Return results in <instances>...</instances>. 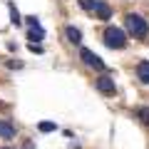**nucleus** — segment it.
<instances>
[{"mask_svg": "<svg viewBox=\"0 0 149 149\" xmlns=\"http://www.w3.org/2000/svg\"><path fill=\"white\" fill-rule=\"evenodd\" d=\"M37 129H40L42 134H50V132L57 129V124H55V122H40V124H37Z\"/></svg>", "mask_w": 149, "mask_h": 149, "instance_id": "11", "label": "nucleus"}, {"mask_svg": "<svg viewBox=\"0 0 149 149\" xmlns=\"http://www.w3.org/2000/svg\"><path fill=\"white\" fill-rule=\"evenodd\" d=\"M8 10H10V22H13V25H20L22 17H20V13H17L15 3H8Z\"/></svg>", "mask_w": 149, "mask_h": 149, "instance_id": "10", "label": "nucleus"}, {"mask_svg": "<svg viewBox=\"0 0 149 149\" xmlns=\"http://www.w3.org/2000/svg\"><path fill=\"white\" fill-rule=\"evenodd\" d=\"M95 87H97V90H100L104 97H112V95H117V85H114V82H112V77H107V74H100V77H97Z\"/></svg>", "mask_w": 149, "mask_h": 149, "instance_id": "3", "label": "nucleus"}, {"mask_svg": "<svg viewBox=\"0 0 149 149\" xmlns=\"http://www.w3.org/2000/svg\"><path fill=\"white\" fill-rule=\"evenodd\" d=\"M77 3L85 13H95V0H77Z\"/></svg>", "mask_w": 149, "mask_h": 149, "instance_id": "12", "label": "nucleus"}, {"mask_svg": "<svg viewBox=\"0 0 149 149\" xmlns=\"http://www.w3.org/2000/svg\"><path fill=\"white\" fill-rule=\"evenodd\" d=\"M80 57H82V62H85V65H90L92 70H104V62H102V60L97 57V55L92 52V50L82 47V50H80Z\"/></svg>", "mask_w": 149, "mask_h": 149, "instance_id": "4", "label": "nucleus"}, {"mask_svg": "<svg viewBox=\"0 0 149 149\" xmlns=\"http://www.w3.org/2000/svg\"><path fill=\"white\" fill-rule=\"evenodd\" d=\"M15 127H13V122H8V119H3L0 122V137L3 139H15Z\"/></svg>", "mask_w": 149, "mask_h": 149, "instance_id": "8", "label": "nucleus"}, {"mask_svg": "<svg viewBox=\"0 0 149 149\" xmlns=\"http://www.w3.org/2000/svg\"><path fill=\"white\" fill-rule=\"evenodd\" d=\"M95 15L100 17V20H109L112 17V8L107 5L104 0H95Z\"/></svg>", "mask_w": 149, "mask_h": 149, "instance_id": "5", "label": "nucleus"}, {"mask_svg": "<svg viewBox=\"0 0 149 149\" xmlns=\"http://www.w3.org/2000/svg\"><path fill=\"white\" fill-rule=\"evenodd\" d=\"M137 114H139V119H142L144 124H149V107H139Z\"/></svg>", "mask_w": 149, "mask_h": 149, "instance_id": "13", "label": "nucleus"}, {"mask_svg": "<svg viewBox=\"0 0 149 149\" xmlns=\"http://www.w3.org/2000/svg\"><path fill=\"white\" fill-rule=\"evenodd\" d=\"M27 25H30V27H40V22H37L35 15H30V17H27Z\"/></svg>", "mask_w": 149, "mask_h": 149, "instance_id": "15", "label": "nucleus"}, {"mask_svg": "<svg viewBox=\"0 0 149 149\" xmlns=\"http://www.w3.org/2000/svg\"><path fill=\"white\" fill-rule=\"evenodd\" d=\"M104 45L112 50H122L124 45H127V32L122 30V27H107L104 30Z\"/></svg>", "mask_w": 149, "mask_h": 149, "instance_id": "2", "label": "nucleus"}, {"mask_svg": "<svg viewBox=\"0 0 149 149\" xmlns=\"http://www.w3.org/2000/svg\"><path fill=\"white\" fill-rule=\"evenodd\" d=\"M124 25H127L129 35L137 37V40H144V37L149 35V22L144 20L142 15H137V13H129V15L124 17Z\"/></svg>", "mask_w": 149, "mask_h": 149, "instance_id": "1", "label": "nucleus"}, {"mask_svg": "<svg viewBox=\"0 0 149 149\" xmlns=\"http://www.w3.org/2000/svg\"><path fill=\"white\" fill-rule=\"evenodd\" d=\"M27 50H30V52H35V55H42V52H45V50H42V45H30Z\"/></svg>", "mask_w": 149, "mask_h": 149, "instance_id": "14", "label": "nucleus"}, {"mask_svg": "<svg viewBox=\"0 0 149 149\" xmlns=\"http://www.w3.org/2000/svg\"><path fill=\"white\" fill-rule=\"evenodd\" d=\"M3 149H10V147H3Z\"/></svg>", "mask_w": 149, "mask_h": 149, "instance_id": "17", "label": "nucleus"}, {"mask_svg": "<svg viewBox=\"0 0 149 149\" xmlns=\"http://www.w3.org/2000/svg\"><path fill=\"white\" fill-rule=\"evenodd\" d=\"M137 77L144 82V85H149V62H147V60L137 65Z\"/></svg>", "mask_w": 149, "mask_h": 149, "instance_id": "9", "label": "nucleus"}, {"mask_svg": "<svg viewBox=\"0 0 149 149\" xmlns=\"http://www.w3.org/2000/svg\"><path fill=\"white\" fill-rule=\"evenodd\" d=\"M25 149H32V142H25Z\"/></svg>", "mask_w": 149, "mask_h": 149, "instance_id": "16", "label": "nucleus"}, {"mask_svg": "<svg viewBox=\"0 0 149 149\" xmlns=\"http://www.w3.org/2000/svg\"><path fill=\"white\" fill-rule=\"evenodd\" d=\"M27 40H30V45H40L45 40V30L42 27H30L27 30Z\"/></svg>", "mask_w": 149, "mask_h": 149, "instance_id": "7", "label": "nucleus"}, {"mask_svg": "<svg viewBox=\"0 0 149 149\" xmlns=\"http://www.w3.org/2000/svg\"><path fill=\"white\" fill-rule=\"evenodd\" d=\"M65 35H67V40H70L72 45H80V42H82V30H80V27H74V25H67V27H65Z\"/></svg>", "mask_w": 149, "mask_h": 149, "instance_id": "6", "label": "nucleus"}]
</instances>
